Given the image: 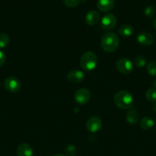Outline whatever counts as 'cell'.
Returning <instances> with one entry per match:
<instances>
[{"instance_id":"1","label":"cell","mask_w":156,"mask_h":156,"mask_svg":"<svg viewBox=\"0 0 156 156\" xmlns=\"http://www.w3.org/2000/svg\"><path fill=\"white\" fill-rule=\"evenodd\" d=\"M119 45V37L113 32L104 34L101 37V47L104 51L113 53L117 50Z\"/></svg>"},{"instance_id":"2","label":"cell","mask_w":156,"mask_h":156,"mask_svg":"<svg viewBox=\"0 0 156 156\" xmlns=\"http://www.w3.org/2000/svg\"><path fill=\"white\" fill-rule=\"evenodd\" d=\"M114 103L118 108L121 109H129L133 106L134 99L132 95L128 91L122 90L115 94Z\"/></svg>"},{"instance_id":"3","label":"cell","mask_w":156,"mask_h":156,"mask_svg":"<svg viewBox=\"0 0 156 156\" xmlns=\"http://www.w3.org/2000/svg\"><path fill=\"white\" fill-rule=\"evenodd\" d=\"M80 66L85 72H91L97 66V56L93 52L87 51L82 55L80 58Z\"/></svg>"},{"instance_id":"4","label":"cell","mask_w":156,"mask_h":156,"mask_svg":"<svg viewBox=\"0 0 156 156\" xmlns=\"http://www.w3.org/2000/svg\"><path fill=\"white\" fill-rule=\"evenodd\" d=\"M91 98V93L87 88H80L76 91L74 94V99L79 105H87Z\"/></svg>"},{"instance_id":"5","label":"cell","mask_w":156,"mask_h":156,"mask_svg":"<svg viewBox=\"0 0 156 156\" xmlns=\"http://www.w3.org/2000/svg\"><path fill=\"white\" fill-rule=\"evenodd\" d=\"M116 69L122 74H129L133 70V62L129 59L122 58L116 62Z\"/></svg>"},{"instance_id":"6","label":"cell","mask_w":156,"mask_h":156,"mask_svg":"<svg viewBox=\"0 0 156 156\" xmlns=\"http://www.w3.org/2000/svg\"><path fill=\"white\" fill-rule=\"evenodd\" d=\"M4 86L8 91L12 93L18 92L21 89V82L15 77H8L4 82Z\"/></svg>"},{"instance_id":"7","label":"cell","mask_w":156,"mask_h":156,"mask_svg":"<svg viewBox=\"0 0 156 156\" xmlns=\"http://www.w3.org/2000/svg\"><path fill=\"white\" fill-rule=\"evenodd\" d=\"M116 24V18L113 14H106L101 19V27L106 30H110L113 29Z\"/></svg>"},{"instance_id":"8","label":"cell","mask_w":156,"mask_h":156,"mask_svg":"<svg viewBox=\"0 0 156 156\" xmlns=\"http://www.w3.org/2000/svg\"><path fill=\"white\" fill-rule=\"evenodd\" d=\"M86 126H87V129L90 133H97L102 128V120L98 117H92L87 120Z\"/></svg>"},{"instance_id":"9","label":"cell","mask_w":156,"mask_h":156,"mask_svg":"<svg viewBox=\"0 0 156 156\" xmlns=\"http://www.w3.org/2000/svg\"><path fill=\"white\" fill-rule=\"evenodd\" d=\"M136 41L138 44L143 47H148L153 44L154 41V38L152 34L148 32H141L136 37Z\"/></svg>"},{"instance_id":"10","label":"cell","mask_w":156,"mask_h":156,"mask_svg":"<svg viewBox=\"0 0 156 156\" xmlns=\"http://www.w3.org/2000/svg\"><path fill=\"white\" fill-rule=\"evenodd\" d=\"M67 80L69 82L73 84H77L82 82L85 78V75L80 70L73 69L67 73Z\"/></svg>"},{"instance_id":"11","label":"cell","mask_w":156,"mask_h":156,"mask_svg":"<svg viewBox=\"0 0 156 156\" xmlns=\"http://www.w3.org/2000/svg\"><path fill=\"white\" fill-rule=\"evenodd\" d=\"M115 5V0H97L96 6L102 12L111 11Z\"/></svg>"},{"instance_id":"12","label":"cell","mask_w":156,"mask_h":156,"mask_svg":"<svg viewBox=\"0 0 156 156\" xmlns=\"http://www.w3.org/2000/svg\"><path fill=\"white\" fill-rule=\"evenodd\" d=\"M18 156H33L34 152L32 146L28 143H21L18 146L16 150Z\"/></svg>"},{"instance_id":"13","label":"cell","mask_w":156,"mask_h":156,"mask_svg":"<svg viewBox=\"0 0 156 156\" xmlns=\"http://www.w3.org/2000/svg\"><path fill=\"white\" fill-rule=\"evenodd\" d=\"M100 18V15L99 13L96 11H90L86 15L85 17V22L87 23L88 25L93 26L97 24Z\"/></svg>"},{"instance_id":"14","label":"cell","mask_w":156,"mask_h":156,"mask_svg":"<svg viewBox=\"0 0 156 156\" xmlns=\"http://www.w3.org/2000/svg\"><path fill=\"white\" fill-rule=\"evenodd\" d=\"M125 120H126L127 123H128L129 124L135 125L139 122V115L136 110L130 109L128 110L126 115H125Z\"/></svg>"},{"instance_id":"15","label":"cell","mask_w":156,"mask_h":156,"mask_svg":"<svg viewBox=\"0 0 156 156\" xmlns=\"http://www.w3.org/2000/svg\"><path fill=\"white\" fill-rule=\"evenodd\" d=\"M118 33L122 37H129L134 33V29L129 24H124L118 30Z\"/></svg>"},{"instance_id":"16","label":"cell","mask_w":156,"mask_h":156,"mask_svg":"<svg viewBox=\"0 0 156 156\" xmlns=\"http://www.w3.org/2000/svg\"><path fill=\"white\" fill-rule=\"evenodd\" d=\"M154 122L152 118L149 117H145L140 120V126L142 129L148 130L154 126Z\"/></svg>"},{"instance_id":"17","label":"cell","mask_w":156,"mask_h":156,"mask_svg":"<svg viewBox=\"0 0 156 156\" xmlns=\"http://www.w3.org/2000/svg\"><path fill=\"white\" fill-rule=\"evenodd\" d=\"M133 63L138 68H143L146 66V59L142 56H137L135 57Z\"/></svg>"},{"instance_id":"18","label":"cell","mask_w":156,"mask_h":156,"mask_svg":"<svg viewBox=\"0 0 156 156\" xmlns=\"http://www.w3.org/2000/svg\"><path fill=\"white\" fill-rule=\"evenodd\" d=\"M145 98L148 101L151 103L156 102V89L155 88H150L145 93Z\"/></svg>"},{"instance_id":"19","label":"cell","mask_w":156,"mask_h":156,"mask_svg":"<svg viewBox=\"0 0 156 156\" xmlns=\"http://www.w3.org/2000/svg\"><path fill=\"white\" fill-rule=\"evenodd\" d=\"M9 44V37L6 34H0V48H5Z\"/></svg>"},{"instance_id":"20","label":"cell","mask_w":156,"mask_h":156,"mask_svg":"<svg viewBox=\"0 0 156 156\" xmlns=\"http://www.w3.org/2000/svg\"><path fill=\"white\" fill-rule=\"evenodd\" d=\"M147 72L152 76H156V61L149 62L147 66Z\"/></svg>"},{"instance_id":"21","label":"cell","mask_w":156,"mask_h":156,"mask_svg":"<svg viewBox=\"0 0 156 156\" xmlns=\"http://www.w3.org/2000/svg\"><path fill=\"white\" fill-rule=\"evenodd\" d=\"M66 154L68 156H75L76 154V148L74 145H67L64 149Z\"/></svg>"},{"instance_id":"22","label":"cell","mask_w":156,"mask_h":156,"mask_svg":"<svg viewBox=\"0 0 156 156\" xmlns=\"http://www.w3.org/2000/svg\"><path fill=\"white\" fill-rule=\"evenodd\" d=\"M156 13L155 8L153 5H148L145 9V15L148 18H151L154 16Z\"/></svg>"},{"instance_id":"23","label":"cell","mask_w":156,"mask_h":156,"mask_svg":"<svg viewBox=\"0 0 156 156\" xmlns=\"http://www.w3.org/2000/svg\"><path fill=\"white\" fill-rule=\"evenodd\" d=\"M64 5L68 8H73L77 5L80 0H63Z\"/></svg>"},{"instance_id":"24","label":"cell","mask_w":156,"mask_h":156,"mask_svg":"<svg viewBox=\"0 0 156 156\" xmlns=\"http://www.w3.org/2000/svg\"><path fill=\"white\" fill-rule=\"evenodd\" d=\"M6 56L5 55V53H3L2 50H0V67L5 63L6 62Z\"/></svg>"},{"instance_id":"25","label":"cell","mask_w":156,"mask_h":156,"mask_svg":"<svg viewBox=\"0 0 156 156\" xmlns=\"http://www.w3.org/2000/svg\"><path fill=\"white\" fill-rule=\"evenodd\" d=\"M152 111L153 112L156 113V102H154L152 105Z\"/></svg>"},{"instance_id":"26","label":"cell","mask_w":156,"mask_h":156,"mask_svg":"<svg viewBox=\"0 0 156 156\" xmlns=\"http://www.w3.org/2000/svg\"><path fill=\"white\" fill-rule=\"evenodd\" d=\"M153 26H154V29H155V30H156V18H155V19H154V22H153Z\"/></svg>"},{"instance_id":"27","label":"cell","mask_w":156,"mask_h":156,"mask_svg":"<svg viewBox=\"0 0 156 156\" xmlns=\"http://www.w3.org/2000/svg\"><path fill=\"white\" fill-rule=\"evenodd\" d=\"M53 156H65V155H63V154H56V155H54Z\"/></svg>"},{"instance_id":"28","label":"cell","mask_w":156,"mask_h":156,"mask_svg":"<svg viewBox=\"0 0 156 156\" xmlns=\"http://www.w3.org/2000/svg\"><path fill=\"white\" fill-rule=\"evenodd\" d=\"M154 85V88H155V89H156V80L154 82V85Z\"/></svg>"}]
</instances>
